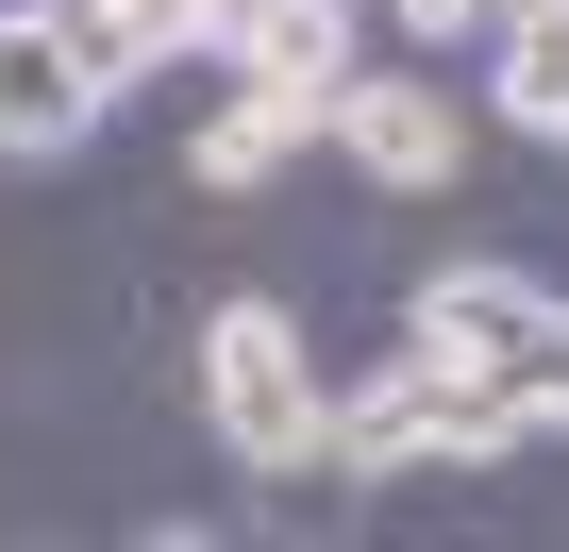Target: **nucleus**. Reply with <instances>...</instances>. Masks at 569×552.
Segmentation results:
<instances>
[{"label":"nucleus","instance_id":"nucleus-1","mask_svg":"<svg viewBox=\"0 0 569 552\" xmlns=\"http://www.w3.org/2000/svg\"><path fill=\"white\" fill-rule=\"evenodd\" d=\"M536 435V402L519 385H486L452 335H419V352H386L369 385H336V485H402V469H486V452H519Z\"/></svg>","mask_w":569,"mask_h":552},{"label":"nucleus","instance_id":"nucleus-2","mask_svg":"<svg viewBox=\"0 0 569 552\" xmlns=\"http://www.w3.org/2000/svg\"><path fill=\"white\" fill-rule=\"evenodd\" d=\"M184 385H201V435H218L234 469H268V485L336 452V385H319V352H302L284 302H218L201 352H184Z\"/></svg>","mask_w":569,"mask_h":552},{"label":"nucleus","instance_id":"nucleus-3","mask_svg":"<svg viewBox=\"0 0 569 552\" xmlns=\"http://www.w3.org/2000/svg\"><path fill=\"white\" fill-rule=\"evenodd\" d=\"M419 335H452L486 385L536 402V435H569V302L536 285V268H436V285H419Z\"/></svg>","mask_w":569,"mask_h":552},{"label":"nucleus","instance_id":"nucleus-4","mask_svg":"<svg viewBox=\"0 0 569 552\" xmlns=\"http://www.w3.org/2000/svg\"><path fill=\"white\" fill-rule=\"evenodd\" d=\"M336 151L386 184V201H436L452 168H469V118H452V84H336Z\"/></svg>","mask_w":569,"mask_h":552},{"label":"nucleus","instance_id":"nucleus-5","mask_svg":"<svg viewBox=\"0 0 569 552\" xmlns=\"http://www.w3.org/2000/svg\"><path fill=\"white\" fill-rule=\"evenodd\" d=\"M84 134H101V84L68 68V34L34 18V0H0V151L51 168V151H84Z\"/></svg>","mask_w":569,"mask_h":552},{"label":"nucleus","instance_id":"nucleus-6","mask_svg":"<svg viewBox=\"0 0 569 552\" xmlns=\"http://www.w3.org/2000/svg\"><path fill=\"white\" fill-rule=\"evenodd\" d=\"M218 68L234 84H352V0H234Z\"/></svg>","mask_w":569,"mask_h":552},{"label":"nucleus","instance_id":"nucleus-7","mask_svg":"<svg viewBox=\"0 0 569 552\" xmlns=\"http://www.w3.org/2000/svg\"><path fill=\"white\" fill-rule=\"evenodd\" d=\"M302 134H336V84H234V101L201 118V151H184V168H201V184H268Z\"/></svg>","mask_w":569,"mask_h":552},{"label":"nucleus","instance_id":"nucleus-8","mask_svg":"<svg viewBox=\"0 0 569 552\" xmlns=\"http://www.w3.org/2000/svg\"><path fill=\"white\" fill-rule=\"evenodd\" d=\"M486 101H502L536 151H569V0H502V34H486Z\"/></svg>","mask_w":569,"mask_h":552},{"label":"nucleus","instance_id":"nucleus-9","mask_svg":"<svg viewBox=\"0 0 569 552\" xmlns=\"http://www.w3.org/2000/svg\"><path fill=\"white\" fill-rule=\"evenodd\" d=\"M402 34H436V51L452 34H502V0H402Z\"/></svg>","mask_w":569,"mask_h":552}]
</instances>
